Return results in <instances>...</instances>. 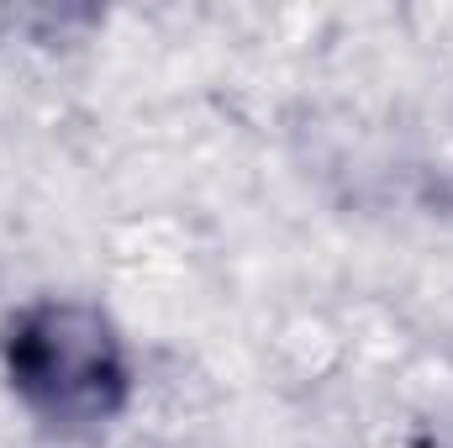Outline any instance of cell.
<instances>
[{
	"label": "cell",
	"instance_id": "6da1fadb",
	"mask_svg": "<svg viewBox=\"0 0 453 448\" xmlns=\"http://www.w3.org/2000/svg\"><path fill=\"white\" fill-rule=\"evenodd\" d=\"M0 375L16 406L58 444H96L127 417L137 369L101 301L37 296L0 328Z\"/></svg>",
	"mask_w": 453,
	"mask_h": 448
}]
</instances>
